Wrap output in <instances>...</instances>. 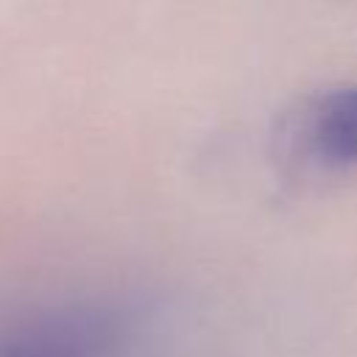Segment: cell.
<instances>
[{"label": "cell", "mask_w": 357, "mask_h": 357, "mask_svg": "<svg viewBox=\"0 0 357 357\" xmlns=\"http://www.w3.org/2000/svg\"><path fill=\"white\" fill-rule=\"evenodd\" d=\"M307 142L326 165H357V84L318 100L307 120Z\"/></svg>", "instance_id": "obj_2"}, {"label": "cell", "mask_w": 357, "mask_h": 357, "mask_svg": "<svg viewBox=\"0 0 357 357\" xmlns=\"http://www.w3.org/2000/svg\"><path fill=\"white\" fill-rule=\"evenodd\" d=\"M126 321L103 304H70L33 315L0 335V357H114Z\"/></svg>", "instance_id": "obj_1"}]
</instances>
